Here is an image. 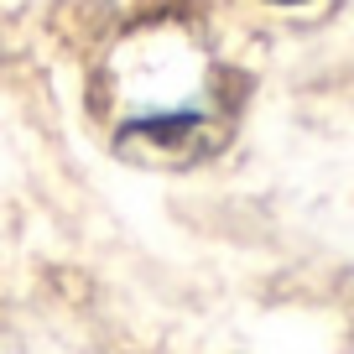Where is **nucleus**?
I'll use <instances>...</instances> for the list:
<instances>
[{"instance_id": "1", "label": "nucleus", "mask_w": 354, "mask_h": 354, "mask_svg": "<svg viewBox=\"0 0 354 354\" xmlns=\"http://www.w3.org/2000/svg\"><path fill=\"white\" fill-rule=\"evenodd\" d=\"M271 6H297V0H271Z\"/></svg>"}]
</instances>
